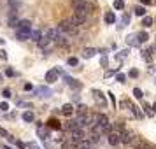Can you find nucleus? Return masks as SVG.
I'll list each match as a JSON object with an SVG mask.
<instances>
[{
	"label": "nucleus",
	"instance_id": "c03bdc74",
	"mask_svg": "<svg viewBox=\"0 0 156 149\" xmlns=\"http://www.w3.org/2000/svg\"><path fill=\"white\" fill-rule=\"evenodd\" d=\"M0 135H5V137L9 135V133H7V130H4V128H2V126H0Z\"/></svg>",
	"mask_w": 156,
	"mask_h": 149
},
{
	"label": "nucleus",
	"instance_id": "8fccbe9b",
	"mask_svg": "<svg viewBox=\"0 0 156 149\" xmlns=\"http://www.w3.org/2000/svg\"><path fill=\"white\" fill-rule=\"evenodd\" d=\"M77 2H86V0H77Z\"/></svg>",
	"mask_w": 156,
	"mask_h": 149
},
{
	"label": "nucleus",
	"instance_id": "ddd939ff",
	"mask_svg": "<svg viewBox=\"0 0 156 149\" xmlns=\"http://www.w3.org/2000/svg\"><path fill=\"white\" fill-rule=\"evenodd\" d=\"M135 39H137V44H142V42L149 40V33L147 32H139V33H135Z\"/></svg>",
	"mask_w": 156,
	"mask_h": 149
},
{
	"label": "nucleus",
	"instance_id": "1a4fd4ad",
	"mask_svg": "<svg viewBox=\"0 0 156 149\" xmlns=\"http://www.w3.org/2000/svg\"><path fill=\"white\" fill-rule=\"evenodd\" d=\"M65 81H67V84H69L70 88H74V90H81V86H82L77 79H72V77H65Z\"/></svg>",
	"mask_w": 156,
	"mask_h": 149
},
{
	"label": "nucleus",
	"instance_id": "a211bd4d",
	"mask_svg": "<svg viewBox=\"0 0 156 149\" xmlns=\"http://www.w3.org/2000/svg\"><path fill=\"white\" fill-rule=\"evenodd\" d=\"M105 23H107V25H114V23H116V14H114L112 11H109V12L105 14Z\"/></svg>",
	"mask_w": 156,
	"mask_h": 149
},
{
	"label": "nucleus",
	"instance_id": "a19ab883",
	"mask_svg": "<svg viewBox=\"0 0 156 149\" xmlns=\"http://www.w3.org/2000/svg\"><path fill=\"white\" fill-rule=\"evenodd\" d=\"M140 2H142V5H151L153 0H140Z\"/></svg>",
	"mask_w": 156,
	"mask_h": 149
},
{
	"label": "nucleus",
	"instance_id": "473e14b6",
	"mask_svg": "<svg viewBox=\"0 0 156 149\" xmlns=\"http://www.w3.org/2000/svg\"><path fill=\"white\" fill-rule=\"evenodd\" d=\"M49 125L53 128H60V121H56V119H49Z\"/></svg>",
	"mask_w": 156,
	"mask_h": 149
},
{
	"label": "nucleus",
	"instance_id": "7c9ffc66",
	"mask_svg": "<svg viewBox=\"0 0 156 149\" xmlns=\"http://www.w3.org/2000/svg\"><path fill=\"white\" fill-rule=\"evenodd\" d=\"M128 53H130V51H128V49H123V51H119V54H118V56H116V58H118V60H123V58H125V56H126V54H128Z\"/></svg>",
	"mask_w": 156,
	"mask_h": 149
},
{
	"label": "nucleus",
	"instance_id": "412c9836",
	"mask_svg": "<svg viewBox=\"0 0 156 149\" xmlns=\"http://www.w3.org/2000/svg\"><path fill=\"white\" fill-rule=\"evenodd\" d=\"M16 39L18 40H28L30 39V32H16Z\"/></svg>",
	"mask_w": 156,
	"mask_h": 149
},
{
	"label": "nucleus",
	"instance_id": "dca6fc26",
	"mask_svg": "<svg viewBox=\"0 0 156 149\" xmlns=\"http://www.w3.org/2000/svg\"><path fill=\"white\" fill-rule=\"evenodd\" d=\"M76 147H77V149H91V142L88 140V139H82L81 142L76 144Z\"/></svg>",
	"mask_w": 156,
	"mask_h": 149
},
{
	"label": "nucleus",
	"instance_id": "aec40b11",
	"mask_svg": "<svg viewBox=\"0 0 156 149\" xmlns=\"http://www.w3.org/2000/svg\"><path fill=\"white\" fill-rule=\"evenodd\" d=\"M95 53H98L97 49H93V48H86L84 51H82V58H93L95 56Z\"/></svg>",
	"mask_w": 156,
	"mask_h": 149
},
{
	"label": "nucleus",
	"instance_id": "f3484780",
	"mask_svg": "<svg viewBox=\"0 0 156 149\" xmlns=\"http://www.w3.org/2000/svg\"><path fill=\"white\" fill-rule=\"evenodd\" d=\"M126 105H130V109H131V112H133V114H135V118H139V119H142V116H144V114L140 112V109L137 107V105H133L131 102H128Z\"/></svg>",
	"mask_w": 156,
	"mask_h": 149
},
{
	"label": "nucleus",
	"instance_id": "72a5a7b5",
	"mask_svg": "<svg viewBox=\"0 0 156 149\" xmlns=\"http://www.w3.org/2000/svg\"><path fill=\"white\" fill-rule=\"evenodd\" d=\"M18 23H19V21H18V19H14V18H11V19H9V27H12V28H14V27H18Z\"/></svg>",
	"mask_w": 156,
	"mask_h": 149
},
{
	"label": "nucleus",
	"instance_id": "c85d7f7f",
	"mask_svg": "<svg viewBox=\"0 0 156 149\" xmlns=\"http://www.w3.org/2000/svg\"><path fill=\"white\" fill-rule=\"evenodd\" d=\"M67 63H69V65L72 67V65H77V63H79V60H77V58H74V56H70L69 60H67Z\"/></svg>",
	"mask_w": 156,
	"mask_h": 149
},
{
	"label": "nucleus",
	"instance_id": "4468645a",
	"mask_svg": "<svg viewBox=\"0 0 156 149\" xmlns=\"http://www.w3.org/2000/svg\"><path fill=\"white\" fill-rule=\"evenodd\" d=\"M37 133H39V137H40L42 140H48V139H49V130H48V128H42V126H39V128H37Z\"/></svg>",
	"mask_w": 156,
	"mask_h": 149
},
{
	"label": "nucleus",
	"instance_id": "c9c22d12",
	"mask_svg": "<svg viewBox=\"0 0 156 149\" xmlns=\"http://www.w3.org/2000/svg\"><path fill=\"white\" fill-rule=\"evenodd\" d=\"M100 63H102V67H107V63H109V60H107V56L104 54L102 58H100Z\"/></svg>",
	"mask_w": 156,
	"mask_h": 149
},
{
	"label": "nucleus",
	"instance_id": "c756f323",
	"mask_svg": "<svg viewBox=\"0 0 156 149\" xmlns=\"http://www.w3.org/2000/svg\"><path fill=\"white\" fill-rule=\"evenodd\" d=\"M114 7H116V9H119V11H121V9H123V7H125V4H123V0H114Z\"/></svg>",
	"mask_w": 156,
	"mask_h": 149
},
{
	"label": "nucleus",
	"instance_id": "37998d69",
	"mask_svg": "<svg viewBox=\"0 0 156 149\" xmlns=\"http://www.w3.org/2000/svg\"><path fill=\"white\" fill-rule=\"evenodd\" d=\"M25 90H27V91H30V90H33V86H32L30 82H27V84H25Z\"/></svg>",
	"mask_w": 156,
	"mask_h": 149
},
{
	"label": "nucleus",
	"instance_id": "20e7f679",
	"mask_svg": "<svg viewBox=\"0 0 156 149\" xmlns=\"http://www.w3.org/2000/svg\"><path fill=\"white\" fill-rule=\"evenodd\" d=\"M16 32H32V23L28 19H21L16 27Z\"/></svg>",
	"mask_w": 156,
	"mask_h": 149
},
{
	"label": "nucleus",
	"instance_id": "4be33fe9",
	"mask_svg": "<svg viewBox=\"0 0 156 149\" xmlns=\"http://www.w3.org/2000/svg\"><path fill=\"white\" fill-rule=\"evenodd\" d=\"M40 37H42V32H40V30H32V32H30V39L35 40V42H39Z\"/></svg>",
	"mask_w": 156,
	"mask_h": 149
},
{
	"label": "nucleus",
	"instance_id": "0eeeda50",
	"mask_svg": "<svg viewBox=\"0 0 156 149\" xmlns=\"http://www.w3.org/2000/svg\"><path fill=\"white\" fill-rule=\"evenodd\" d=\"M46 37H48L51 42H54L58 37H61V33H60V30H58V28H49V30L46 32Z\"/></svg>",
	"mask_w": 156,
	"mask_h": 149
},
{
	"label": "nucleus",
	"instance_id": "39448f33",
	"mask_svg": "<svg viewBox=\"0 0 156 149\" xmlns=\"http://www.w3.org/2000/svg\"><path fill=\"white\" fill-rule=\"evenodd\" d=\"M119 142H123V144H131V142H133V133L128 132V130H123V132L119 133Z\"/></svg>",
	"mask_w": 156,
	"mask_h": 149
},
{
	"label": "nucleus",
	"instance_id": "f03ea898",
	"mask_svg": "<svg viewBox=\"0 0 156 149\" xmlns=\"http://www.w3.org/2000/svg\"><path fill=\"white\" fill-rule=\"evenodd\" d=\"M84 139V133H82V130H79V128H76V130H72L70 132V137H69V142H72L74 146L77 144V142H81Z\"/></svg>",
	"mask_w": 156,
	"mask_h": 149
},
{
	"label": "nucleus",
	"instance_id": "3c124183",
	"mask_svg": "<svg viewBox=\"0 0 156 149\" xmlns=\"http://www.w3.org/2000/svg\"><path fill=\"white\" fill-rule=\"evenodd\" d=\"M137 149H140V147H137Z\"/></svg>",
	"mask_w": 156,
	"mask_h": 149
},
{
	"label": "nucleus",
	"instance_id": "ea45409f",
	"mask_svg": "<svg viewBox=\"0 0 156 149\" xmlns=\"http://www.w3.org/2000/svg\"><path fill=\"white\" fill-rule=\"evenodd\" d=\"M9 97H11V90L5 88V90H4V98H9Z\"/></svg>",
	"mask_w": 156,
	"mask_h": 149
},
{
	"label": "nucleus",
	"instance_id": "f704fd0d",
	"mask_svg": "<svg viewBox=\"0 0 156 149\" xmlns=\"http://www.w3.org/2000/svg\"><path fill=\"white\" fill-rule=\"evenodd\" d=\"M28 149H40V146L39 144H35V142H28V146H27Z\"/></svg>",
	"mask_w": 156,
	"mask_h": 149
},
{
	"label": "nucleus",
	"instance_id": "49530a36",
	"mask_svg": "<svg viewBox=\"0 0 156 149\" xmlns=\"http://www.w3.org/2000/svg\"><path fill=\"white\" fill-rule=\"evenodd\" d=\"M16 144H18V147H19V149H25V144H23V142H19V140H18Z\"/></svg>",
	"mask_w": 156,
	"mask_h": 149
},
{
	"label": "nucleus",
	"instance_id": "9b49d317",
	"mask_svg": "<svg viewBox=\"0 0 156 149\" xmlns=\"http://www.w3.org/2000/svg\"><path fill=\"white\" fill-rule=\"evenodd\" d=\"M49 44H51V40L46 37V35H44V37H40L39 39V46L44 49V48H46V54H48V51H49Z\"/></svg>",
	"mask_w": 156,
	"mask_h": 149
},
{
	"label": "nucleus",
	"instance_id": "6e6552de",
	"mask_svg": "<svg viewBox=\"0 0 156 149\" xmlns=\"http://www.w3.org/2000/svg\"><path fill=\"white\" fill-rule=\"evenodd\" d=\"M93 97H95V100H97V103H100V105H107V100H105V97L100 93V91H97V90H93Z\"/></svg>",
	"mask_w": 156,
	"mask_h": 149
},
{
	"label": "nucleus",
	"instance_id": "79ce46f5",
	"mask_svg": "<svg viewBox=\"0 0 156 149\" xmlns=\"http://www.w3.org/2000/svg\"><path fill=\"white\" fill-rule=\"evenodd\" d=\"M5 74H7L9 77H12V76H14V70H12V69H7V70H5Z\"/></svg>",
	"mask_w": 156,
	"mask_h": 149
},
{
	"label": "nucleus",
	"instance_id": "4c0bfd02",
	"mask_svg": "<svg viewBox=\"0 0 156 149\" xmlns=\"http://www.w3.org/2000/svg\"><path fill=\"white\" fill-rule=\"evenodd\" d=\"M144 109H146V114H147V116H153V111H151V105H147V103H146V105H144Z\"/></svg>",
	"mask_w": 156,
	"mask_h": 149
},
{
	"label": "nucleus",
	"instance_id": "9d476101",
	"mask_svg": "<svg viewBox=\"0 0 156 149\" xmlns=\"http://www.w3.org/2000/svg\"><path fill=\"white\" fill-rule=\"evenodd\" d=\"M153 51H154V48H153V46L142 51V58H144L147 63H151V61H153Z\"/></svg>",
	"mask_w": 156,
	"mask_h": 149
},
{
	"label": "nucleus",
	"instance_id": "2f4dec72",
	"mask_svg": "<svg viewBox=\"0 0 156 149\" xmlns=\"http://www.w3.org/2000/svg\"><path fill=\"white\" fill-rule=\"evenodd\" d=\"M0 109H2V112H7L9 111V103L7 102H2V103H0Z\"/></svg>",
	"mask_w": 156,
	"mask_h": 149
},
{
	"label": "nucleus",
	"instance_id": "a18cd8bd",
	"mask_svg": "<svg viewBox=\"0 0 156 149\" xmlns=\"http://www.w3.org/2000/svg\"><path fill=\"white\" fill-rule=\"evenodd\" d=\"M130 76H131V77H137L139 72H137V70H130Z\"/></svg>",
	"mask_w": 156,
	"mask_h": 149
},
{
	"label": "nucleus",
	"instance_id": "de8ad7c7",
	"mask_svg": "<svg viewBox=\"0 0 156 149\" xmlns=\"http://www.w3.org/2000/svg\"><path fill=\"white\" fill-rule=\"evenodd\" d=\"M0 58H2V60H5V58H7V54H5V51H0Z\"/></svg>",
	"mask_w": 156,
	"mask_h": 149
},
{
	"label": "nucleus",
	"instance_id": "58836bf2",
	"mask_svg": "<svg viewBox=\"0 0 156 149\" xmlns=\"http://www.w3.org/2000/svg\"><path fill=\"white\" fill-rule=\"evenodd\" d=\"M114 72H118V69H114V70H107V72H105V77H112Z\"/></svg>",
	"mask_w": 156,
	"mask_h": 149
},
{
	"label": "nucleus",
	"instance_id": "b1692460",
	"mask_svg": "<svg viewBox=\"0 0 156 149\" xmlns=\"http://www.w3.org/2000/svg\"><path fill=\"white\" fill-rule=\"evenodd\" d=\"M126 44H130V46H139V44H137V39H135V33H131V35L126 37Z\"/></svg>",
	"mask_w": 156,
	"mask_h": 149
},
{
	"label": "nucleus",
	"instance_id": "cd10ccee",
	"mask_svg": "<svg viewBox=\"0 0 156 149\" xmlns=\"http://www.w3.org/2000/svg\"><path fill=\"white\" fill-rule=\"evenodd\" d=\"M133 95H135V98H142V97H144V93H142L140 88H135V90H133Z\"/></svg>",
	"mask_w": 156,
	"mask_h": 149
},
{
	"label": "nucleus",
	"instance_id": "e433bc0d",
	"mask_svg": "<svg viewBox=\"0 0 156 149\" xmlns=\"http://www.w3.org/2000/svg\"><path fill=\"white\" fill-rule=\"evenodd\" d=\"M116 79H118L119 82H125V81H126V76H125V74H118V76H116Z\"/></svg>",
	"mask_w": 156,
	"mask_h": 149
},
{
	"label": "nucleus",
	"instance_id": "7ed1b4c3",
	"mask_svg": "<svg viewBox=\"0 0 156 149\" xmlns=\"http://www.w3.org/2000/svg\"><path fill=\"white\" fill-rule=\"evenodd\" d=\"M58 30H60V33H61V32H65V33H74V32H76V27L70 25L69 19H65V21H61V23L58 25Z\"/></svg>",
	"mask_w": 156,
	"mask_h": 149
},
{
	"label": "nucleus",
	"instance_id": "f8f14e48",
	"mask_svg": "<svg viewBox=\"0 0 156 149\" xmlns=\"http://www.w3.org/2000/svg\"><path fill=\"white\" fill-rule=\"evenodd\" d=\"M35 93H37L39 97H49V95H51V90H49L48 86H39V88L35 90Z\"/></svg>",
	"mask_w": 156,
	"mask_h": 149
},
{
	"label": "nucleus",
	"instance_id": "2eb2a0df",
	"mask_svg": "<svg viewBox=\"0 0 156 149\" xmlns=\"http://www.w3.org/2000/svg\"><path fill=\"white\" fill-rule=\"evenodd\" d=\"M118 142H119V133L118 132H110L109 133V144L110 146H116Z\"/></svg>",
	"mask_w": 156,
	"mask_h": 149
},
{
	"label": "nucleus",
	"instance_id": "a878e982",
	"mask_svg": "<svg viewBox=\"0 0 156 149\" xmlns=\"http://www.w3.org/2000/svg\"><path fill=\"white\" fill-rule=\"evenodd\" d=\"M130 23V14H123V18H121V25H119V28H123V27H126Z\"/></svg>",
	"mask_w": 156,
	"mask_h": 149
},
{
	"label": "nucleus",
	"instance_id": "09e8293b",
	"mask_svg": "<svg viewBox=\"0 0 156 149\" xmlns=\"http://www.w3.org/2000/svg\"><path fill=\"white\" fill-rule=\"evenodd\" d=\"M2 149H11V147H9V146H4V147H2Z\"/></svg>",
	"mask_w": 156,
	"mask_h": 149
},
{
	"label": "nucleus",
	"instance_id": "f257e3e1",
	"mask_svg": "<svg viewBox=\"0 0 156 149\" xmlns=\"http://www.w3.org/2000/svg\"><path fill=\"white\" fill-rule=\"evenodd\" d=\"M91 5L88 4V2H77L76 4V16H81V18H86L88 12H90Z\"/></svg>",
	"mask_w": 156,
	"mask_h": 149
},
{
	"label": "nucleus",
	"instance_id": "423d86ee",
	"mask_svg": "<svg viewBox=\"0 0 156 149\" xmlns=\"http://www.w3.org/2000/svg\"><path fill=\"white\" fill-rule=\"evenodd\" d=\"M58 76H60L58 69H51V70H48V74H46V81H48L49 84H53V82L58 81Z\"/></svg>",
	"mask_w": 156,
	"mask_h": 149
},
{
	"label": "nucleus",
	"instance_id": "5701e85b",
	"mask_svg": "<svg viewBox=\"0 0 156 149\" xmlns=\"http://www.w3.org/2000/svg\"><path fill=\"white\" fill-rule=\"evenodd\" d=\"M23 119H25L27 123H32V121L35 119V114H33L32 111H27V112H23Z\"/></svg>",
	"mask_w": 156,
	"mask_h": 149
},
{
	"label": "nucleus",
	"instance_id": "393cba45",
	"mask_svg": "<svg viewBox=\"0 0 156 149\" xmlns=\"http://www.w3.org/2000/svg\"><path fill=\"white\" fill-rule=\"evenodd\" d=\"M142 25H144L146 28L153 27V18H149V16H144V19H142Z\"/></svg>",
	"mask_w": 156,
	"mask_h": 149
},
{
	"label": "nucleus",
	"instance_id": "bb28decb",
	"mask_svg": "<svg viewBox=\"0 0 156 149\" xmlns=\"http://www.w3.org/2000/svg\"><path fill=\"white\" fill-rule=\"evenodd\" d=\"M135 14H137V16H144V14H146V9H144L142 5H139V7H135Z\"/></svg>",
	"mask_w": 156,
	"mask_h": 149
},
{
	"label": "nucleus",
	"instance_id": "6ab92c4d",
	"mask_svg": "<svg viewBox=\"0 0 156 149\" xmlns=\"http://www.w3.org/2000/svg\"><path fill=\"white\" fill-rule=\"evenodd\" d=\"M61 112H63L65 116H72V112H74V105H72V103H65L63 107H61Z\"/></svg>",
	"mask_w": 156,
	"mask_h": 149
}]
</instances>
